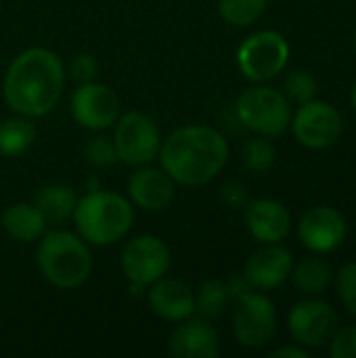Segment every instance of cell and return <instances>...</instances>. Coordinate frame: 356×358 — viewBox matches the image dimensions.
Here are the masks:
<instances>
[{
  "instance_id": "6da1fadb",
  "label": "cell",
  "mask_w": 356,
  "mask_h": 358,
  "mask_svg": "<svg viewBox=\"0 0 356 358\" xmlns=\"http://www.w3.org/2000/svg\"><path fill=\"white\" fill-rule=\"evenodd\" d=\"M67 80L63 59L44 46L21 50L6 67L2 96L6 107L25 117H44L61 101Z\"/></svg>"
},
{
  "instance_id": "7a4b0ae2",
  "label": "cell",
  "mask_w": 356,
  "mask_h": 358,
  "mask_svg": "<svg viewBox=\"0 0 356 358\" xmlns=\"http://www.w3.org/2000/svg\"><path fill=\"white\" fill-rule=\"evenodd\" d=\"M229 153V141L220 130L189 124L162 138L157 159L176 185L197 189L212 182L225 170Z\"/></svg>"
},
{
  "instance_id": "3957f363",
  "label": "cell",
  "mask_w": 356,
  "mask_h": 358,
  "mask_svg": "<svg viewBox=\"0 0 356 358\" xmlns=\"http://www.w3.org/2000/svg\"><path fill=\"white\" fill-rule=\"evenodd\" d=\"M71 220L78 235L88 245L107 248L130 233L134 224V206L115 191L94 189L78 197Z\"/></svg>"
},
{
  "instance_id": "277c9868",
  "label": "cell",
  "mask_w": 356,
  "mask_h": 358,
  "mask_svg": "<svg viewBox=\"0 0 356 358\" xmlns=\"http://www.w3.org/2000/svg\"><path fill=\"white\" fill-rule=\"evenodd\" d=\"M36 264L42 277L59 289H76L92 273L90 245L71 231L52 229L38 239Z\"/></svg>"
},
{
  "instance_id": "5b68a950",
  "label": "cell",
  "mask_w": 356,
  "mask_h": 358,
  "mask_svg": "<svg viewBox=\"0 0 356 358\" xmlns=\"http://www.w3.org/2000/svg\"><path fill=\"white\" fill-rule=\"evenodd\" d=\"M237 120L252 132L262 136H279L292 124L290 99L271 86H250L235 101Z\"/></svg>"
},
{
  "instance_id": "8992f818",
  "label": "cell",
  "mask_w": 356,
  "mask_h": 358,
  "mask_svg": "<svg viewBox=\"0 0 356 358\" xmlns=\"http://www.w3.org/2000/svg\"><path fill=\"white\" fill-rule=\"evenodd\" d=\"M120 268L130 285L132 296H145L147 287L170 271V248L157 235H136L120 256Z\"/></svg>"
},
{
  "instance_id": "52a82bcc",
  "label": "cell",
  "mask_w": 356,
  "mask_h": 358,
  "mask_svg": "<svg viewBox=\"0 0 356 358\" xmlns=\"http://www.w3.org/2000/svg\"><path fill=\"white\" fill-rule=\"evenodd\" d=\"M113 128V145L118 159L126 166L138 168L157 159L162 147V132L155 120L143 111L120 113Z\"/></svg>"
},
{
  "instance_id": "ba28073f",
  "label": "cell",
  "mask_w": 356,
  "mask_h": 358,
  "mask_svg": "<svg viewBox=\"0 0 356 358\" xmlns=\"http://www.w3.org/2000/svg\"><path fill=\"white\" fill-rule=\"evenodd\" d=\"M290 61V44L283 34L262 29L250 34L237 48L239 71L256 84L279 76Z\"/></svg>"
},
{
  "instance_id": "9c48e42d",
  "label": "cell",
  "mask_w": 356,
  "mask_h": 358,
  "mask_svg": "<svg viewBox=\"0 0 356 358\" xmlns=\"http://www.w3.org/2000/svg\"><path fill=\"white\" fill-rule=\"evenodd\" d=\"M235 302H237L233 310L235 340L252 350L264 348L277 331V310L273 302L264 294L254 289H250Z\"/></svg>"
},
{
  "instance_id": "30bf717a",
  "label": "cell",
  "mask_w": 356,
  "mask_h": 358,
  "mask_svg": "<svg viewBox=\"0 0 356 358\" xmlns=\"http://www.w3.org/2000/svg\"><path fill=\"white\" fill-rule=\"evenodd\" d=\"M69 109L76 124L90 132H103L120 117V96L111 86L92 80L78 84L71 94Z\"/></svg>"
},
{
  "instance_id": "8fae6325",
  "label": "cell",
  "mask_w": 356,
  "mask_h": 358,
  "mask_svg": "<svg viewBox=\"0 0 356 358\" xmlns=\"http://www.w3.org/2000/svg\"><path fill=\"white\" fill-rule=\"evenodd\" d=\"M287 327L296 344L321 348L329 344L338 331V313L325 300H302L292 308Z\"/></svg>"
},
{
  "instance_id": "7c38bea8",
  "label": "cell",
  "mask_w": 356,
  "mask_h": 358,
  "mask_svg": "<svg viewBox=\"0 0 356 358\" xmlns=\"http://www.w3.org/2000/svg\"><path fill=\"white\" fill-rule=\"evenodd\" d=\"M290 126L296 141L308 149H327L342 134V117L338 109L315 99L298 107Z\"/></svg>"
},
{
  "instance_id": "4fadbf2b",
  "label": "cell",
  "mask_w": 356,
  "mask_h": 358,
  "mask_svg": "<svg viewBox=\"0 0 356 358\" xmlns=\"http://www.w3.org/2000/svg\"><path fill=\"white\" fill-rule=\"evenodd\" d=\"M128 199L134 208L143 212H162L166 210L176 195V182L159 166H138L126 185Z\"/></svg>"
},
{
  "instance_id": "5bb4252c",
  "label": "cell",
  "mask_w": 356,
  "mask_h": 358,
  "mask_svg": "<svg viewBox=\"0 0 356 358\" xmlns=\"http://www.w3.org/2000/svg\"><path fill=\"white\" fill-rule=\"evenodd\" d=\"M346 220L344 216L327 206H317L308 210L298 224V235L304 248L315 254H327L338 250L346 239Z\"/></svg>"
},
{
  "instance_id": "9a60e30c",
  "label": "cell",
  "mask_w": 356,
  "mask_h": 358,
  "mask_svg": "<svg viewBox=\"0 0 356 358\" xmlns=\"http://www.w3.org/2000/svg\"><path fill=\"white\" fill-rule=\"evenodd\" d=\"M294 266V256L281 243H262L243 266V277L252 285V289L269 292L283 285L290 279Z\"/></svg>"
},
{
  "instance_id": "2e32d148",
  "label": "cell",
  "mask_w": 356,
  "mask_h": 358,
  "mask_svg": "<svg viewBox=\"0 0 356 358\" xmlns=\"http://www.w3.org/2000/svg\"><path fill=\"white\" fill-rule=\"evenodd\" d=\"M168 355L174 358H216L220 338L208 319L197 315L180 321L168 338Z\"/></svg>"
},
{
  "instance_id": "e0dca14e",
  "label": "cell",
  "mask_w": 356,
  "mask_h": 358,
  "mask_svg": "<svg viewBox=\"0 0 356 358\" xmlns=\"http://www.w3.org/2000/svg\"><path fill=\"white\" fill-rule=\"evenodd\" d=\"M149 310L168 323H180L195 315V292L180 279L162 277L145 292Z\"/></svg>"
},
{
  "instance_id": "ac0fdd59",
  "label": "cell",
  "mask_w": 356,
  "mask_h": 358,
  "mask_svg": "<svg viewBox=\"0 0 356 358\" xmlns=\"http://www.w3.org/2000/svg\"><path fill=\"white\" fill-rule=\"evenodd\" d=\"M245 227L260 243H281L292 231V216L277 199H254L245 206Z\"/></svg>"
},
{
  "instance_id": "d6986e66",
  "label": "cell",
  "mask_w": 356,
  "mask_h": 358,
  "mask_svg": "<svg viewBox=\"0 0 356 358\" xmlns=\"http://www.w3.org/2000/svg\"><path fill=\"white\" fill-rule=\"evenodd\" d=\"M2 231L19 243H36L46 233V218L31 201L10 203L0 216Z\"/></svg>"
},
{
  "instance_id": "ffe728a7",
  "label": "cell",
  "mask_w": 356,
  "mask_h": 358,
  "mask_svg": "<svg viewBox=\"0 0 356 358\" xmlns=\"http://www.w3.org/2000/svg\"><path fill=\"white\" fill-rule=\"evenodd\" d=\"M31 203L42 212L48 224H63L73 216L78 195L73 187L63 182H48L40 189H36Z\"/></svg>"
},
{
  "instance_id": "44dd1931",
  "label": "cell",
  "mask_w": 356,
  "mask_h": 358,
  "mask_svg": "<svg viewBox=\"0 0 356 358\" xmlns=\"http://www.w3.org/2000/svg\"><path fill=\"white\" fill-rule=\"evenodd\" d=\"M290 277L302 294L315 296V294H323L332 285L336 273L327 260H323L319 256H306V258L294 262Z\"/></svg>"
},
{
  "instance_id": "7402d4cb",
  "label": "cell",
  "mask_w": 356,
  "mask_h": 358,
  "mask_svg": "<svg viewBox=\"0 0 356 358\" xmlns=\"http://www.w3.org/2000/svg\"><path fill=\"white\" fill-rule=\"evenodd\" d=\"M36 141V126L31 117L13 113L10 117L0 122V155L2 157H19Z\"/></svg>"
},
{
  "instance_id": "603a6c76",
  "label": "cell",
  "mask_w": 356,
  "mask_h": 358,
  "mask_svg": "<svg viewBox=\"0 0 356 358\" xmlns=\"http://www.w3.org/2000/svg\"><path fill=\"white\" fill-rule=\"evenodd\" d=\"M233 302L227 281L220 279H208L199 285V289L195 292V315L208 321L220 319L229 304Z\"/></svg>"
},
{
  "instance_id": "cb8c5ba5",
  "label": "cell",
  "mask_w": 356,
  "mask_h": 358,
  "mask_svg": "<svg viewBox=\"0 0 356 358\" xmlns=\"http://www.w3.org/2000/svg\"><path fill=\"white\" fill-rule=\"evenodd\" d=\"M269 6V0H218L220 17L237 27H248L258 21Z\"/></svg>"
},
{
  "instance_id": "d4e9b609",
  "label": "cell",
  "mask_w": 356,
  "mask_h": 358,
  "mask_svg": "<svg viewBox=\"0 0 356 358\" xmlns=\"http://www.w3.org/2000/svg\"><path fill=\"white\" fill-rule=\"evenodd\" d=\"M275 157H277V149L271 136H262V134H258L256 138H250L241 153L243 166L254 174L269 172L275 164Z\"/></svg>"
},
{
  "instance_id": "484cf974",
  "label": "cell",
  "mask_w": 356,
  "mask_h": 358,
  "mask_svg": "<svg viewBox=\"0 0 356 358\" xmlns=\"http://www.w3.org/2000/svg\"><path fill=\"white\" fill-rule=\"evenodd\" d=\"M82 155L94 168H111V166H115L120 162L111 136H92V138H88L84 143V147H82Z\"/></svg>"
},
{
  "instance_id": "4316f807",
  "label": "cell",
  "mask_w": 356,
  "mask_h": 358,
  "mask_svg": "<svg viewBox=\"0 0 356 358\" xmlns=\"http://www.w3.org/2000/svg\"><path fill=\"white\" fill-rule=\"evenodd\" d=\"M283 94L290 99V103L304 105V103H308V101H313L317 96V80L308 71L296 69L285 78Z\"/></svg>"
},
{
  "instance_id": "83f0119b",
  "label": "cell",
  "mask_w": 356,
  "mask_h": 358,
  "mask_svg": "<svg viewBox=\"0 0 356 358\" xmlns=\"http://www.w3.org/2000/svg\"><path fill=\"white\" fill-rule=\"evenodd\" d=\"M334 279H336L342 304L353 317H356V262L346 264Z\"/></svg>"
},
{
  "instance_id": "f1b7e54d",
  "label": "cell",
  "mask_w": 356,
  "mask_h": 358,
  "mask_svg": "<svg viewBox=\"0 0 356 358\" xmlns=\"http://www.w3.org/2000/svg\"><path fill=\"white\" fill-rule=\"evenodd\" d=\"M69 78L76 84H84V82H92L99 76V61L90 55V52H78L73 55V59L69 61Z\"/></svg>"
},
{
  "instance_id": "f546056e",
  "label": "cell",
  "mask_w": 356,
  "mask_h": 358,
  "mask_svg": "<svg viewBox=\"0 0 356 358\" xmlns=\"http://www.w3.org/2000/svg\"><path fill=\"white\" fill-rule=\"evenodd\" d=\"M332 358H356V325L338 329L329 342Z\"/></svg>"
},
{
  "instance_id": "4dcf8cb0",
  "label": "cell",
  "mask_w": 356,
  "mask_h": 358,
  "mask_svg": "<svg viewBox=\"0 0 356 358\" xmlns=\"http://www.w3.org/2000/svg\"><path fill=\"white\" fill-rule=\"evenodd\" d=\"M220 201L229 208V210H241L250 203V195H248V187L237 182V180H227L220 187L218 193Z\"/></svg>"
},
{
  "instance_id": "1f68e13d",
  "label": "cell",
  "mask_w": 356,
  "mask_h": 358,
  "mask_svg": "<svg viewBox=\"0 0 356 358\" xmlns=\"http://www.w3.org/2000/svg\"><path fill=\"white\" fill-rule=\"evenodd\" d=\"M227 287H229V294H231L233 300L241 298L243 294H248V292L252 289V285L245 281L243 275H235L233 279H229V281H227Z\"/></svg>"
},
{
  "instance_id": "d6a6232c",
  "label": "cell",
  "mask_w": 356,
  "mask_h": 358,
  "mask_svg": "<svg viewBox=\"0 0 356 358\" xmlns=\"http://www.w3.org/2000/svg\"><path fill=\"white\" fill-rule=\"evenodd\" d=\"M283 357H292V358H308V352L304 346H283L279 350L273 352V358H283Z\"/></svg>"
},
{
  "instance_id": "836d02e7",
  "label": "cell",
  "mask_w": 356,
  "mask_h": 358,
  "mask_svg": "<svg viewBox=\"0 0 356 358\" xmlns=\"http://www.w3.org/2000/svg\"><path fill=\"white\" fill-rule=\"evenodd\" d=\"M353 105H355V109H356V84H355V88H353Z\"/></svg>"
},
{
  "instance_id": "e575fe53",
  "label": "cell",
  "mask_w": 356,
  "mask_h": 358,
  "mask_svg": "<svg viewBox=\"0 0 356 358\" xmlns=\"http://www.w3.org/2000/svg\"><path fill=\"white\" fill-rule=\"evenodd\" d=\"M355 46H356V31H355Z\"/></svg>"
}]
</instances>
